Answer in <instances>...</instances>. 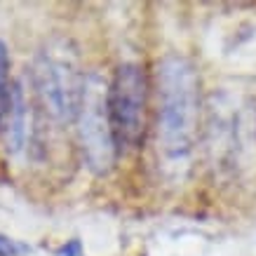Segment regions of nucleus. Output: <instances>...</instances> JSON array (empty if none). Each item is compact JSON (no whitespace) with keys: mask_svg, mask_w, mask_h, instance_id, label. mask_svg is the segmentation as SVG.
Masks as SVG:
<instances>
[{"mask_svg":"<svg viewBox=\"0 0 256 256\" xmlns=\"http://www.w3.org/2000/svg\"><path fill=\"white\" fill-rule=\"evenodd\" d=\"M33 90L50 120L70 124L78 116L85 90V73L80 68L78 50L68 38L47 40L33 59Z\"/></svg>","mask_w":256,"mask_h":256,"instance_id":"nucleus-2","label":"nucleus"},{"mask_svg":"<svg viewBox=\"0 0 256 256\" xmlns=\"http://www.w3.org/2000/svg\"><path fill=\"white\" fill-rule=\"evenodd\" d=\"M158 153L167 170L188 167L198 136L200 118V80L193 64L178 54L158 62Z\"/></svg>","mask_w":256,"mask_h":256,"instance_id":"nucleus-1","label":"nucleus"},{"mask_svg":"<svg viewBox=\"0 0 256 256\" xmlns=\"http://www.w3.org/2000/svg\"><path fill=\"white\" fill-rule=\"evenodd\" d=\"M12 87H14V82L10 80V52L8 45L0 40V122H2V118L10 108Z\"/></svg>","mask_w":256,"mask_h":256,"instance_id":"nucleus-6","label":"nucleus"},{"mask_svg":"<svg viewBox=\"0 0 256 256\" xmlns=\"http://www.w3.org/2000/svg\"><path fill=\"white\" fill-rule=\"evenodd\" d=\"M148 82L139 64H120L108 82V113L118 150L132 153L146 134Z\"/></svg>","mask_w":256,"mask_h":256,"instance_id":"nucleus-4","label":"nucleus"},{"mask_svg":"<svg viewBox=\"0 0 256 256\" xmlns=\"http://www.w3.org/2000/svg\"><path fill=\"white\" fill-rule=\"evenodd\" d=\"M26 252H28V247H24L16 240H10V238L0 235V256H22Z\"/></svg>","mask_w":256,"mask_h":256,"instance_id":"nucleus-7","label":"nucleus"},{"mask_svg":"<svg viewBox=\"0 0 256 256\" xmlns=\"http://www.w3.org/2000/svg\"><path fill=\"white\" fill-rule=\"evenodd\" d=\"M31 110H28V99H26V90L24 82L16 80L12 87V99H10V108L0 122V136L5 139V148L10 156H19L28 146V132H31Z\"/></svg>","mask_w":256,"mask_h":256,"instance_id":"nucleus-5","label":"nucleus"},{"mask_svg":"<svg viewBox=\"0 0 256 256\" xmlns=\"http://www.w3.org/2000/svg\"><path fill=\"white\" fill-rule=\"evenodd\" d=\"M73 122L85 164L94 174H108L116 164L118 146L108 113V82L96 70L87 73L78 116Z\"/></svg>","mask_w":256,"mask_h":256,"instance_id":"nucleus-3","label":"nucleus"}]
</instances>
